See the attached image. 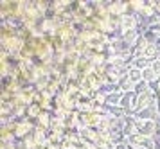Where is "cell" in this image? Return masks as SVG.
I'll return each instance as SVG.
<instances>
[{"label":"cell","mask_w":160,"mask_h":149,"mask_svg":"<svg viewBox=\"0 0 160 149\" xmlns=\"http://www.w3.org/2000/svg\"><path fill=\"white\" fill-rule=\"evenodd\" d=\"M142 36H144V40H146L148 43H155V45H157V42L160 40V36L157 34V32H155L153 29H148V31H146V32H144Z\"/></svg>","instance_id":"obj_7"},{"label":"cell","mask_w":160,"mask_h":149,"mask_svg":"<svg viewBox=\"0 0 160 149\" xmlns=\"http://www.w3.org/2000/svg\"><path fill=\"white\" fill-rule=\"evenodd\" d=\"M155 121H157V122H158V124H160V115H158V117H157V119H155Z\"/></svg>","instance_id":"obj_10"},{"label":"cell","mask_w":160,"mask_h":149,"mask_svg":"<svg viewBox=\"0 0 160 149\" xmlns=\"http://www.w3.org/2000/svg\"><path fill=\"white\" fill-rule=\"evenodd\" d=\"M149 29H153V31H155V32L160 36V23H158V25H153V27H149Z\"/></svg>","instance_id":"obj_8"},{"label":"cell","mask_w":160,"mask_h":149,"mask_svg":"<svg viewBox=\"0 0 160 149\" xmlns=\"http://www.w3.org/2000/svg\"><path fill=\"white\" fill-rule=\"evenodd\" d=\"M126 142L130 144V146H135V147H142V142H144V137L135 133V135H131L126 138Z\"/></svg>","instance_id":"obj_6"},{"label":"cell","mask_w":160,"mask_h":149,"mask_svg":"<svg viewBox=\"0 0 160 149\" xmlns=\"http://www.w3.org/2000/svg\"><path fill=\"white\" fill-rule=\"evenodd\" d=\"M142 79H144L146 83H149V85H151L153 81H157V79H158V76H157V74H155V70L149 67V68L142 70Z\"/></svg>","instance_id":"obj_5"},{"label":"cell","mask_w":160,"mask_h":149,"mask_svg":"<svg viewBox=\"0 0 160 149\" xmlns=\"http://www.w3.org/2000/svg\"><path fill=\"white\" fill-rule=\"evenodd\" d=\"M151 63L153 61H149V59H146V57H135L133 59V63H131V67L133 68H138V70H146V68H149L151 67Z\"/></svg>","instance_id":"obj_2"},{"label":"cell","mask_w":160,"mask_h":149,"mask_svg":"<svg viewBox=\"0 0 160 149\" xmlns=\"http://www.w3.org/2000/svg\"><path fill=\"white\" fill-rule=\"evenodd\" d=\"M121 99H122V92H112L106 95V104L108 106H119Z\"/></svg>","instance_id":"obj_3"},{"label":"cell","mask_w":160,"mask_h":149,"mask_svg":"<svg viewBox=\"0 0 160 149\" xmlns=\"http://www.w3.org/2000/svg\"><path fill=\"white\" fill-rule=\"evenodd\" d=\"M157 112H158V115H160V99L157 101Z\"/></svg>","instance_id":"obj_9"},{"label":"cell","mask_w":160,"mask_h":149,"mask_svg":"<svg viewBox=\"0 0 160 149\" xmlns=\"http://www.w3.org/2000/svg\"><path fill=\"white\" fill-rule=\"evenodd\" d=\"M128 79H130L133 85H137L142 81V70H138V68H133L130 67V72H128Z\"/></svg>","instance_id":"obj_4"},{"label":"cell","mask_w":160,"mask_h":149,"mask_svg":"<svg viewBox=\"0 0 160 149\" xmlns=\"http://www.w3.org/2000/svg\"><path fill=\"white\" fill-rule=\"evenodd\" d=\"M135 128H137L138 135L146 137V138H153L155 133H157V128H158V122L157 121H140V119H137Z\"/></svg>","instance_id":"obj_1"}]
</instances>
